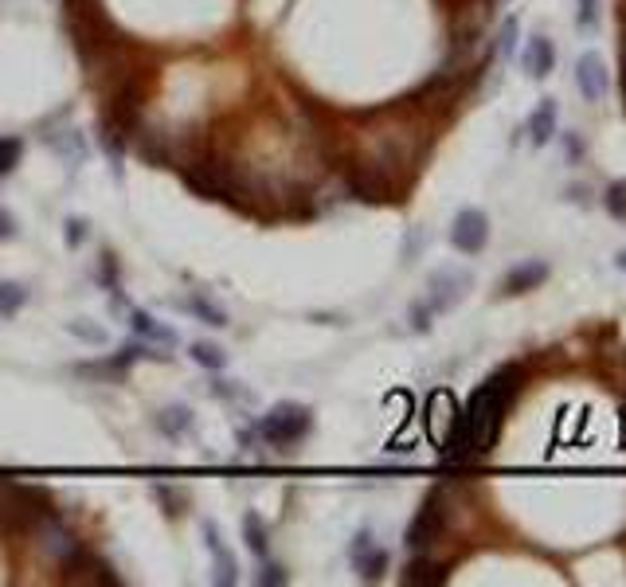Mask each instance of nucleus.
<instances>
[{
	"label": "nucleus",
	"mask_w": 626,
	"mask_h": 587,
	"mask_svg": "<svg viewBox=\"0 0 626 587\" xmlns=\"http://www.w3.org/2000/svg\"><path fill=\"white\" fill-rule=\"evenodd\" d=\"M521 364H501L486 384H478V392L470 396V404L462 407L450 423L447 439H443V462L447 466H462V462H478L493 451L501 423L509 415V407L521 392Z\"/></svg>",
	"instance_id": "obj_1"
},
{
	"label": "nucleus",
	"mask_w": 626,
	"mask_h": 587,
	"mask_svg": "<svg viewBox=\"0 0 626 587\" xmlns=\"http://www.w3.org/2000/svg\"><path fill=\"white\" fill-rule=\"evenodd\" d=\"M447 525H450V490L447 486H435L431 494L423 497V505H419L415 521L407 525V537H403V544H407L411 552H431L435 544L443 541Z\"/></svg>",
	"instance_id": "obj_2"
},
{
	"label": "nucleus",
	"mask_w": 626,
	"mask_h": 587,
	"mask_svg": "<svg viewBox=\"0 0 626 587\" xmlns=\"http://www.w3.org/2000/svg\"><path fill=\"white\" fill-rule=\"evenodd\" d=\"M313 431V411L302 404H278L270 415H263L259 435L267 439L270 447H294L302 443Z\"/></svg>",
	"instance_id": "obj_3"
},
{
	"label": "nucleus",
	"mask_w": 626,
	"mask_h": 587,
	"mask_svg": "<svg viewBox=\"0 0 626 587\" xmlns=\"http://www.w3.org/2000/svg\"><path fill=\"white\" fill-rule=\"evenodd\" d=\"M63 568V580L67 584H83V587H118L122 584V576L98 556V552H90L87 544L67 560V564H59Z\"/></svg>",
	"instance_id": "obj_4"
},
{
	"label": "nucleus",
	"mask_w": 626,
	"mask_h": 587,
	"mask_svg": "<svg viewBox=\"0 0 626 587\" xmlns=\"http://www.w3.org/2000/svg\"><path fill=\"white\" fill-rule=\"evenodd\" d=\"M470 286H474L470 271H454V267L435 271L431 278H427V306H431V314H447V310H454V306L470 294Z\"/></svg>",
	"instance_id": "obj_5"
},
{
	"label": "nucleus",
	"mask_w": 626,
	"mask_h": 587,
	"mask_svg": "<svg viewBox=\"0 0 626 587\" xmlns=\"http://www.w3.org/2000/svg\"><path fill=\"white\" fill-rule=\"evenodd\" d=\"M490 243V216L482 208H462L450 224V247L462 255H482Z\"/></svg>",
	"instance_id": "obj_6"
},
{
	"label": "nucleus",
	"mask_w": 626,
	"mask_h": 587,
	"mask_svg": "<svg viewBox=\"0 0 626 587\" xmlns=\"http://www.w3.org/2000/svg\"><path fill=\"white\" fill-rule=\"evenodd\" d=\"M32 537H36V544H40V552H44L47 560H55V564H67L79 548H83V541L55 517V513H47L44 521L32 529Z\"/></svg>",
	"instance_id": "obj_7"
},
{
	"label": "nucleus",
	"mask_w": 626,
	"mask_h": 587,
	"mask_svg": "<svg viewBox=\"0 0 626 587\" xmlns=\"http://www.w3.org/2000/svg\"><path fill=\"white\" fill-rule=\"evenodd\" d=\"M349 560H353V568H357L360 580H368V584H376V580L388 572V552L376 544V537H372L368 529H360L357 537H353Z\"/></svg>",
	"instance_id": "obj_8"
},
{
	"label": "nucleus",
	"mask_w": 626,
	"mask_h": 587,
	"mask_svg": "<svg viewBox=\"0 0 626 587\" xmlns=\"http://www.w3.org/2000/svg\"><path fill=\"white\" fill-rule=\"evenodd\" d=\"M548 274H552V267H548L544 259H525V263H517L513 271L501 278V298H521V294H529V290H540V286L548 282Z\"/></svg>",
	"instance_id": "obj_9"
},
{
	"label": "nucleus",
	"mask_w": 626,
	"mask_h": 587,
	"mask_svg": "<svg viewBox=\"0 0 626 587\" xmlns=\"http://www.w3.org/2000/svg\"><path fill=\"white\" fill-rule=\"evenodd\" d=\"M576 87L587 102H603L607 91H611V75H607V67H603V59L595 55V51H583L580 63H576Z\"/></svg>",
	"instance_id": "obj_10"
},
{
	"label": "nucleus",
	"mask_w": 626,
	"mask_h": 587,
	"mask_svg": "<svg viewBox=\"0 0 626 587\" xmlns=\"http://www.w3.org/2000/svg\"><path fill=\"white\" fill-rule=\"evenodd\" d=\"M450 580V564H439V560H431L427 552H415V560L403 568L400 584L407 587H439Z\"/></svg>",
	"instance_id": "obj_11"
},
{
	"label": "nucleus",
	"mask_w": 626,
	"mask_h": 587,
	"mask_svg": "<svg viewBox=\"0 0 626 587\" xmlns=\"http://www.w3.org/2000/svg\"><path fill=\"white\" fill-rule=\"evenodd\" d=\"M521 63H525V75H529V79L544 83V79L556 71V47H552V40H548V36H533V40L525 44Z\"/></svg>",
	"instance_id": "obj_12"
},
{
	"label": "nucleus",
	"mask_w": 626,
	"mask_h": 587,
	"mask_svg": "<svg viewBox=\"0 0 626 587\" xmlns=\"http://www.w3.org/2000/svg\"><path fill=\"white\" fill-rule=\"evenodd\" d=\"M204 541H208L212 564H216V584L231 587L239 576H235V560H231V552H227L224 533H220V525H216V521H204Z\"/></svg>",
	"instance_id": "obj_13"
},
{
	"label": "nucleus",
	"mask_w": 626,
	"mask_h": 587,
	"mask_svg": "<svg viewBox=\"0 0 626 587\" xmlns=\"http://www.w3.org/2000/svg\"><path fill=\"white\" fill-rule=\"evenodd\" d=\"M552 137H556V102L540 98V106L529 114V141H533V149H544Z\"/></svg>",
	"instance_id": "obj_14"
},
{
	"label": "nucleus",
	"mask_w": 626,
	"mask_h": 587,
	"mask_svg": "<svg viewBox=\"0 0 626 587\" xmlns=\"http://www.w3.org/2000/svg\"><path fill=\"white\" fill-rule=\"evenodd\" d=\"M153 427H157L165 439H180V435H188V431H192V411H188L184 404L161 407V411L153 415Z\"/></svg>",
	"instance_id": "obj_15"
},
{
	"label": "nucleus",
	"mask_w": 626,
	"mask_h": 587,
	"mask_svg": "<svg viewBox=\"0 0 626 587\" xmlns=\"http://www.w3.org/2000/svg\"><path fill=\"white\" fill-rule=\"evenodd\" d=\"M130 325H134L137 337H145V341H157V345H177V333H173V329H165V325H161L153 314H141V310H134V314H130Z\"/></svg>",
	"instance_id": "obj_16"
},
{
	"label": "nucleus",
	"mask_w": 626,
	"mask_h": 587,
	"mask_svg": "<svg viewBox=\"0 0 626 587\" xmlns=\"http://www.w3.org/2000/svg\"><path fill=\"white\" fill-rule=\"evenodd\" d=\"M243 537H247V548H251V556L267 560L270 537H267V525H263V517H259V513H243Z\"/></svg>",
	"instance_id": "obj_17"
},
{
	"label": "nucleus",
	"mask_w": 626,
	"mask_h": 587,
	"mask_svg": "<svg viewBox=\"0 0 626 587\" xmlns=\"http://www.w3.org/2000/svg\"><path fill=\"white\" fill-rule=\"evenodd\" d=\"M28 306V286L20 282H0V317H12Z\"/></svg>",
	"instance_id": "obj_18"
},
{
	"label": "nucleus",
	"mask_w": 626,
	"mask_h": 587,
	"mask_svg": "<svg viewBox=\"0 0 626 587\" xmlns=\"http://www.w3.org/2000/svg\"><path fill=\"white\" fill-rule=\"evenodd\" d=\"M188 310H192V314L200 317L204 325H212V329H224V325H227V314H224V310H220L216 302L200 298V294H196V298H188Z\"/></svg>",
	"instance_id": "obj_19"
},
{
	"label": "nucleus",
	"mask_w": 626,
	"mask_h": 587,
	"mask_svg": "<svg viewBox=\"0 0 626 587\" xmlns=\"http://www.w3.org/2000/svg\"><path fill=\"white\" fill-rule=\"evenodd\" d=\"M517 36H521V20L517 16H505L501 20V32H497V55L509 59L517 51Z\"/></svg>",
	"instance_id": "obj_20"
},
{
	"label": "nucleus",
	"mask_w": 626,
	"mask_h": 587,
	"mask_svg": "<svg viewBox=\"0 0 626 587\" xmlns=\"http://www.w3.org/2000/svg\"><path fill=\"white\" fill-rule=\"evenodd\" d=\"M20 157H24V141L20 137H0V177H8L16 165H20Z\"/></svg>",
	"instance_id": "obj_21"
},
{
	"label": "nucleus",
	"mask_w": 626,
	"mask_h": 587,
	"mask_svg": "<svg viewBox=\"0 0 626 587\" xmlns=\"http://www.w3.org/2000/svg\"><path fill=\"white\" fill-rule=\"evenodd\" d=\"M192 361L204 364V368H212V372H220L227 364V353L220 349V345H208V341H196L192 345Z\"/></svg>",
	"instance_id": "obj_22"
},
{
	"label": "nucleus",
	"mask_w": 626,
	"mask_h": 587,
	"mask_svg": "<svg viewBox=\"0 0 626 587\" xmlns=\"http://www.w3.org/2000/svg\"><path fill=\"white\" fill-rule=\"evenodd\" d=\"M603 208L615 216V220H626V181H615L603 196Z\"/></svg>",
	"instance_id": "obj_23"
},
{
	"label": "nucleus",
	"mask_w": 626,
	"mask_h": 587,
	"mask_svg": "<svg viewBox=\"0 0 626 587\" xmlns=\"http://www.w3.org/2000/svg\"><path fill=\"white\" fill-rule=\"evenodd\" d=\"M67 333L79 337V341H87V345H106V329L87 325V321H67Z\"/></svg>",
	"instance_id": "obj_24"
},
{
	"label": "nucleus",
	"mask_w": 626,
	"mask_h": 587,
	"mask_svg": "<svg viewBox=\"0 0 626 587\" xmlns=\"http://www.w3.org/2000/svg\"><path fill=\"white\" fill-rule=\"evenodd\" d=\"M87 235H90V224H87V220H79V216H71V220H67V231H63V239H67V247H71V251H79V247L87 243Z\"/></svg>",
	"instance_id": "obj_25"
},
{
	"label": "nucleus",
	"mask_w": 626,
	"mask_h": 587,
	"mask_svg": "<svg viewBox=\"0 0 626 587\" xmlns=\"http://www.w3.org/2000/svg\"><path fill=\"white\" fill-rule=\"evenodd\" d=\"M576 24L580 32H591L599 24V0H580V12H576Z\"/></svg>",
	"instance_id": "obj_26"
},
{
	"label": "nucleus",
	"mask_w": 626,
	"mask_h": 587,
	"mask_svg": "<svg viewBox=\"0 0 626 587\" xmlns=\"http://www.w3.org/2000/svg\"><path fill=\"white\" fill-rule=\"evenodd\" d=\"M153 494H157V501L165 505V517H180V513H184V509H180V505H184V497H173L169 486H161V482H157V486H153Z\"/></svg>",
	"instance_id": "obj_27"
},
{
	"label": "nucleus",
	"mask_w": 626,
	"mask_h": 587,
	"mask_svg": "<svg viewBox=\"0 0 626 587\" xmlns=\"http://www.w3.org/2000/svg\"><path fill=\"white\" fill-rule=\"evenodd\" d=\"M411 329H415V333H427V329H431V306H427V302H419V306L411 310Z\"/></svg>",
	"instance_id": "obj_28"
},
{
	"label": "nucleus",
	"mask_w": 626,
	"mask_h": 587,
	"mask_svg": "<svg viewBox=\"0 0 626 587\" xmlns=\"http://www.w3.org/2000/svg\"><path fill=\"white\" fill-rule=\"evenodd\" d=\"M259 584H274V587H282V584H286V572H282L278 564H263V572H259Z\"/></svg>",
	"instance_id": "obj_29"
},
{
	"label": "nucleus",
	"mask_w": 626,
	"mask_h": 587,
	"mask_svg": "<svg viewBox=\"0 0 626 587\" xmlns=\"http://www.w3.org/2000/svg\"><path fill=\"white\" fill-rule=\"evenodd\" d=\"M619 83H623V106H626V28H623V44H619Z\"/></svg>",
	"instance_id": "obj_30"
},
{
	"label": "nucleus",
	"mask_w": 626,
	"mask_h": 587,
	"mask_svg": "<svg viewBox=\"0 0 626 587\" xmlns=\"http://www.w3.org/2000/svg\"><path fill=\"white\" fill-rule=\"evenodd\" d=\"M12 235H16V224H12V216L0 208V243H4V239H12Z\"/></svg>",
	"instance_id": "obj_31"
},
{
	"label": "nucleus",
	"mask_w": 626,
	"mask_h": 587,
	"mask_svg": "<svg viewBox=\"0 0 626 587\" xmlns=\"http://www.w3.org/2000/svg\"><path fill=\"white\" fill-rule=\"evenodd\" d=\"M619 431H623V451H626V407L619 411Z\"/></svg>",
	"instance_id": "obj_32"
},
{
	"label": "nucleus",
	"mask_w": 626,
	"mask_h": 587,
	"mask_svg": "<svg viewBox=\"0 0 626 587\" xmlns=\"http://www.w3.org/2000/svg\"><path fill=\"white\" fill-rule=\"evenodd\" d=\"M615 267H619V271L626 274V247H623V251H619V255H615Z\"/></svg>",
	"instance_id": "obj_33"
},
{
	"label": "nucleus",
	"mask_w": 626,
	"mask_h": 587,
	"mask_svg": "<svg viewBox=\"0 0 626 587\" xmlns=\"http://www.w3.org/2000/svg\"><path fill=\"white\" fill-rule=\"evenodd\" d=\"M619 24H623V28H626V0H623V4H619Z\"/></svg>",
	"instance_id": "obj_34"
}]
</instances>
